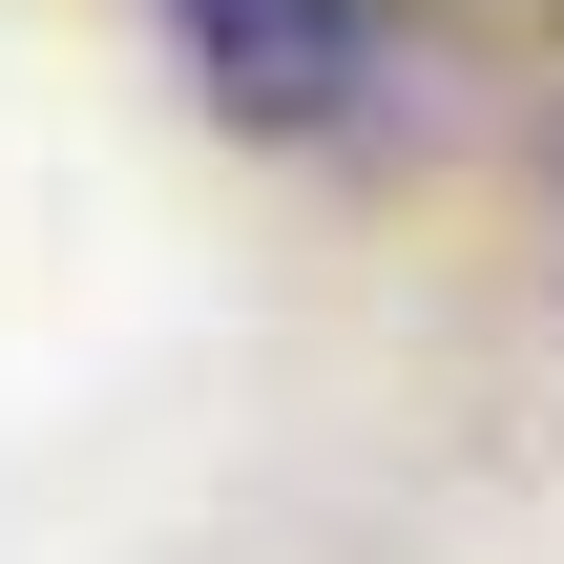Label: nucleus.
<instances>
[{
  "label": "nucleus",
  "instance_id": "obj_1",
  "mask_svg": "<svg viewBox=\"0 0 564 564\" xmlns=\"http://www.w3.org/2000/svg\"><path fill=\"white\" fill-rule=\"evenodd\" d=\"M167 42H188V84H209L230 126H272V147L377 126V105H398V63H419V21H398V0H167Z\"/></svg>",
  "mask_w": 564,
  "mask_h": 564
}]
</instances>
